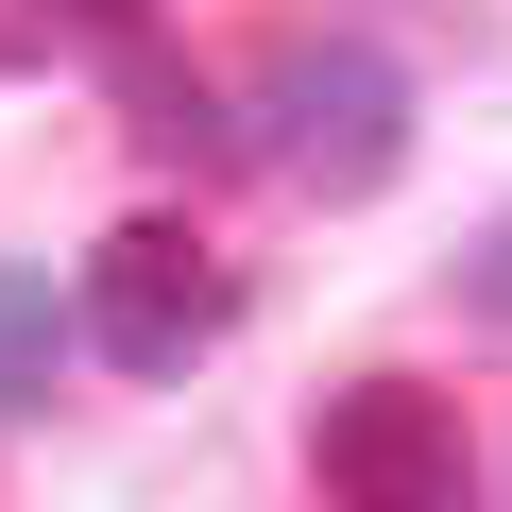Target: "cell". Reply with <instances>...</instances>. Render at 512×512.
<instances>
[{"instance_id":"obj_5","label":"cell","mask_w":512,"mask_h":512,"mask_svg":"<svg viewBox=\"0 0 512 512\" xmlns=\"http://www.w3.org/2000/svg\"><path fill=\"white\" fill-rule=\"evenodd\" d=\"M120 103H137V154H171V171H222V154H239L222 86H205V69H171V52H120Z\"/></svg>"},{"instance_id":"obj_1","label":"cell","mask_w":512,"mask_h":512,"mask_svg":"<svg viewBox=\"0 0 512 512\" xmlns=\"http://www.w3.org/2000/svg\"><path fill=\"white\" fill-rule=\"evenodd\" d=\"M256 154L325 205H376L410 171V69L376 35H274L256 52Z\"/></svg>"},{"instance_id":"obj_6","label":"cell","mask_w":512,"mask_h":512,"mask_svg":"<svg viewBox=\"0 0 512 512\" xmlns=\"http://www.w3.org/2000/svg\"><path fill=\"white\" fill-rule=\"evenodd\" d=\"M461 308H478V325H512V222H478V239H461Z\"/></svg>"},{"instance_id":"obj_2","label":"cell","mask_w":512,"mask_h":512,"mask_svg":"<svg viewBox=\"0 0 512 512\" xmlns=\"http://www.w3.org/2000/svg\"><path fill=\"white\" fill-rule=\"evenodd\" d=\"M69 308H86V359H120V376H188V359L239 325V274H222L188 222H120V239H86Z\"/></svg>"},{"instance_id":"obj_4","label":"cell","mask_w":512,"mask_h":512,"mask_svg":"<svg viewBox=\"0 0 512 512\" xmlns=\"http://www.w3.org/2000/svg\"><path fill=\"white\" fill-rule=\"evenodd\" d=\"M69 342H86V308L52 291V256H0V410H52Z\"/></svg>"},{"instance_id":"obj_3","label":"cell","mask_w":512,"mask_h":512,"mask_svg":"<svg viewBox=\"0 0 512 512\" xmlns=\"http://www.w3.org/2000/svg\"><path fill=\"white\" fill-rule=\"evenodd\" d=\"M308 478H325V512H461L478 444H461V410L427 376H342L325 427H308Z\"/></svg>"}]
</instances>
